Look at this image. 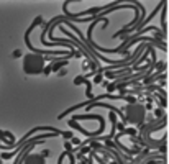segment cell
Here are the masks:
<instances>
[{
  "instance_id": "obj_7",
  "label": "cell",
  "mask_w": 169,
  "mask_h": 164,
  "mask_svg": "<svg viewBox=\"0 0 169 164\" xmlns=\"http://www.w3.org/2000/svg\"><path fill=\"white\" fill-rule=\"evenodd\" d=\"M72 143H74V145H81V139H77V138H72Z\"/></svg>"
},
{
  "instance_id": "obj_2",
  "label": "cell",
  "mask_w": 169,
  "mask_h": 164,
  "mask_svg": "<svg viewBox=\"0 0 169 164\" xmlns=\"http://www.w3.org/2000/svg\"><path fill=\"white\" fill-rule=\"evenodd\" d=\"M125 123L128 125H135V126H141L144 125V120H146V107L141 105V103H128L125 108Z\"/></svg>"
},
{
  "instance_id": "obj_3",
  "label": "cell",
  "mask_w": 169,
  "mask_h": 164,
  "mask_svg": "<svg viewBox=\"0 0 169 164\" xmlns=\"http://www.w3.org/2000/svg\"><path fill=\"white\" fill-rule=\"evenodd\" d=\"M74 84H75V85H79V84H85V85H87V90H85V95H87V97L90 99V103H92L95 97L92 95V84L89 82V79H87V77H84V76H77V77L74 79Z\"/></svg>"
},
{
  "instance_id": "obj_4",
  "label": "cell",
  "mask_w": 169,
  "mask_h": 164,
  "mask_svg": "<svg viewBox=\"0 0 169 164\" xmlns=\"http://www.w3.org/2000/svg\"><path fill=\"white\" fill-rule=\"evenodd\" d=\"M44 154H36V153H33V154H26L23 158V161L21 164H46L44 163Z\"/></svg>"
},
{
  "instance_id": "obj_1",
  "label": "cell",
  "mask_w": 169,
  "mask_h": 164,
  "mask_svg": "<svg viewBox=\"0 0 169 164\" xmlns=\"http://www.w3.org/2000/svg\"><path fill=\"white\" fill-rule=\"evenodd\" d=\"M46 57L38 53H28L23 56V72L28 76H35V74L44 72L46 69Z\"/></svg>"
},
{
  "instance_id": "obj_5",
  "label": "cell",
  "mask_w": 169,
  "mask_h": 164,
  "mask_svg": "<svg viewBox=\"0 0 169 164\" xmlns=\"http://www.w3.org/2000/svg\"><path fill=\"white\" fill-rule=\"evenodd\" d=\"M161 26H163V33L166 35V8H163L161 13Z\"/></svg>"
},
{
  "instance_id": "obj_6",
  "label": "cell",
  "mask_w": 169,
  "mask_h": 164,
  "mask_svg": "<svg viewBox=\"0 0 169 164\" xmlns=\"http://www.w3.org/2000/svg\"><path fill=\"white\" fill-rule=\"evenodd\" d=\"M154 115H156V118H163V117H166V115H164V108H156L154 110Z\"/></svg>"
}]
</instances>
